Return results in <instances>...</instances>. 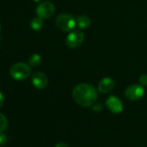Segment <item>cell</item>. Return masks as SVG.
Masks as SVG:
<instances>
[{"mask_svg": "<svg viewBox=\"0 0 147 147\" xmlns=\"http://www.w3.org/2000/svg\"><path fill=\"white\" fill-rule=\"evenodd\" d=\"M74 100L82 107H89L93 106L98 99L97 89L88 84L81 83L76 85L72 91Z\"/></svg>", "mask_w": 147, "mask_h": 147, "instance_id": "obj_1", "label": "cell"}, {"mask_svg": "<svg viewBox=\"0 0 147 147\" xmlns=\"http://www.w3.org/2000/svg\"><path fill=\"white\" fill-rule=\"evenodd\" d=\"M30 66L25 62H17L10 68V76L16 81L26 80L30 76Z\"/></svg>", "mask_w": 147, "mask_h": 147, "instance_id": "obj_2", "label": "cell"}, {"mask_svg": "<svg viewBox=\"0 0 147 147\" xmlns=\"http://www.w3.org/2000/svg\"><path fill=\"white\" fill-rule=\"evenodd\" d=\"M55 25L61 31L70 32L74 30V29L77 25L76 18H75L70 14L61 13L57 16L55 19Z\"/></svg>", "mask_w": 147, "mask_h": 147, "instance_id": "obj_3", "label": "cell"}, {"mask_svg": "<svg viewBox=\"0 0 147 147\" xmlns=\"http://www.w3.org/2000/svg\"><path fill=\"white\" fill-rule=\"evenodd\" d=\"M85 36L81 30H75L68 33L66 37V44L70 49H76L84 42Z\"/></svg>", "mask_w": 147, "mask_h": 147, "instance_id": "obj_4", "label": "cell"}, {"mask_svg": "<svg viewBox=\"0 0 147 147\" xmlns=\"http://www.w3.org/2000/svg\"><path fill=\"white\" fill-rule=\"evenodd\" d=\"M144 94V88L140 84H131L125 91V98L130 101H137Z\"/></svg>", "mask_w": 147, "mask_h": 147, "instance_id": "obj_5", "label": "cell"}, {"mask_svg": "<svg viewBox=\"0 0 147 147\" xmlns=\"http://www.w3.org/2000/svg\"><path fill=\"white\" fill-rule=\"evenodd\" d=\"M55 11V8L53 3L49 1H43L37 5L36 12L37 17L41 18L42 19H47L53 16Z\"/></svg>", "mask_w": 147, "mask_h": 147, "instance_id": "obj_6", "label": "cell"}, {"mask_svg": "<svg viewBox=\"0 0 147 147\" xmlns=\"http://www.w3.org/2000/svg\"><path fill=\"white\" fill-rule=\"evenodd\" d=\"M31 82L37 89H44L48 87L49 80L45 74L42 72H35L31 76Z\"/></svg>", "mask_w": 147, "mask_h": 147, "instance_id": "obj_7", "label": "cell"}, {"mask_svg": "<svg viewBox=\"0 0 147 147\" xmlns=\"http://www.w3.org/2000/svg\"><path fill=\"white\" fill-rule=\"evenodd\" d=\"M106 106L113 113L115 114H119L123 111V103L118 97L114 95L109 96L107 99Z\"/></svg>", "mask_w": 147, "mask_h": 147, "instance_id": "obj_8", "label": "cell"}, {"mask_svg": "<svg viewBox=\"0 0 147 147\" xmlns=\"http://www.w3.org/2000/svg\"><path fill=\"white\" fill-rule=\"evenodd\" d=\"M114 81L110 77H104L98 84V91L101 94H108L114 88Z\"/></svg>", "mask_w": 147, "mask_h": 147, "instance_id": "obj_9", "label": "cell"}, {"mask_svg": "<svg viewBox=\"0 0 147 147\" xmlns=\"http://www.w3.org/2000/svg\"><path fill=\"white\" fill-rule=\"evenodd\" d=\"M76 24L81 30L88 29L91 25V19L86 15H80L76 18Z\"/></svg>", "mask_w": 147, "mask_h": 147, "instance_id": "obj_10", "label": "cell"}, {"mask_svg": "<svg viewBox=\"0 0 147 147\" xmlns=\"http://www.w3.org/2000/svg\"><path fill=\"white\" fill-rule=\"evenodd\" d=\"M43 27V19H42L39 17L34 18L31 21H30V28L35 30V31H38L40 30H42V28Z\"/></svg>", "mask_w": 147, "mask_h": 147, "instance_id": "obj_11", "label": "cell"}, {"mask_svg": "<svg viewBox=\"0 0 147 147\" xmlns=\"http://www.w3.org/2000/svg\"><path fill=\"white\" fill-rule=\"evenodd\" d=\"M42 63V56L39 54H33L29 58V65L34 67H39Z\"/></svg>", "mask_w": 147, "mask_h": 147, "instance_id": "obj_12", "label": "cell"}, {"mask_svg": "<svg viewBox=\"0 0 147 147\" xmlns=\"http://www.w3.org/2000/svg\"><path fill=\"white\" fill-rule=\"evenodd\" d=\"M8 127V119L5 115L0 113V133L5 131Z\"/></svg>", "mask_w": 147, "mask_h": 147, "instance_id": "obj_13", "label": "cell"}, {"mask_svg": "<svg viewBox=\"0 0 147 147\" xmlns=\"http://www.w3.org/2000/svg\"><path fill=\"white\" fill-rule=\"evenodd\" d=\"M8 141V138H7V136L4 133H0V146H3L5 144H6Z\"/></svg>", "mask_w": 147, "mask_h": 147, "instance_id": "obj_14", "label": "cell"}, {"mask_svg": "<svg viewBox=\"0 0 147 147\" xmlns=\"http://www.w3.org/2000/svg\"><path fill=\"white\" fill-rule=\"evenodd\" d=\"M138 82L142 86H147V75H142L139 76Z\"/></svg>", "mask_w": 147, "mask_h": 147, "instance_id": "obj_15", "label": "cell"}, {"mask_svg": "<svg viewBox=\"0 0 147 147\" xmlns=\"http://www.w3.org/2000/svg\"><path fill=\"white\" fill-rule=\"evenodd\" d=\"M102 108H103L102 104L98 103V104H94V106H93V108H92V109H93L94 112H100V111L102 110Z\"/></svg>", "mask_w": 147, "mask_h": 147, "instance_id": "obj_16", "label": "cell"}, {"mask_svg": "<svg viewBox=\"0 0 147 147\" xmlns=\"http://www.w3.org/2000/svg\"><path fill=\"white\" fill-rule=\"evenodd\" d=\"M4 103H5V96L1 92H0V108L3 107Z\"/></svg>", "mask_w": 147, "mask_h": 147, "instance_id": "obj_17", "label": "cell"}, {"mask_svg": "<svg viewBox=\"0 0 147 147\" xmlns=\"http://www.w3.org/2000/svg\"><path fill=\"white\" fill-rule=\"evenodd\" d=\"M55 147H69V146L67 145V144H66V143H64V142H60V143H58Z\"/></svg>", "mask_w": 147, "mask_h": 147, "instance_id": "obj_18", "label": "cell"}, {"mask_svg": "<svg viewBox=\"0 0 147 147\" xmlns=\"http://www.w3.org/2000/svg\"><path fill=\"white\" fill-rule=\"evenodd\" d=\"M33 1H34V2H36V3H37V2H40V1H42V0H33Z\"/></svg>", "mask_w": 147, "mask_h": 147, "instance_id": "obj_19", "label": "cell"}, {"mask_svg": "<svg viewBox=\"0 0 147 147\" xmlns=\"http://www.w3.org/2000/svg\"><path fill=\"white\" fill-rule=\"evenodd\" d=\"M0 32H1V24H0Z\"/></svg>", "mask_w": 147, "mask_h": 147, "instance_id": "obj_20", "label": "cell"}]
</instances>
